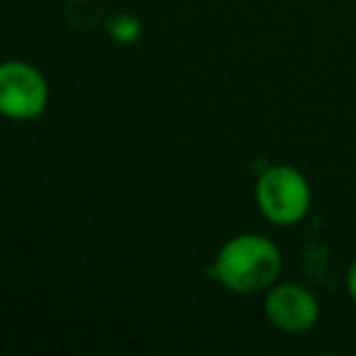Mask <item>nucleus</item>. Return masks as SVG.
I'll use <instances>...</instances> for the list:
<instances>
[{
	"mask_svg": "<svg viewBox=\"0 0 356 356\" xmlns=\"http://www.w3.org/2000/svg\"><path fill=\"white\" fill-rule=\"evenodd\" d=\"M281 249L264 234L244 232L227 239L215 257V278L239 296L261 293L281 276Z\"/></svg>",
	"mask_w": 356,
	"mask_h": 356,
	"instance_id": "f257e3e1",
	"label": "nucleus"
},
{
	"mask_svg": "<svg viewBox=\"0 0 356 356\" xmlns=\"http://www.w3.org/2000/svg\"><path fill=\"white\" fill-rule=\"evenodd\" d=\"M254 198L268 222L278 227H291L307 215L312 191L307 178L298 168L278 163V166H268L259 176Z\"/></svg>",
	"mask_w": 356,
	"mask_h": 356,
	"instance_id": "f03ea898",
	"label": "nucleus"
},
{
	"mask_svg": "<svg viewBox=\"0 0 356 356\" xmlns=\"http://www.w3.org/2000/svg\"><path fill=\"white\" fill-rule=\"evenodd\" d=\"M49 105V86L30 61H6L0 66V113L10 120H35Z\"/></svg>",
	"mask_w": 356,
	"mask_h": 356,
	"instance_id": "7ed1b4c3",
	"label": "nucleus"
},
{
	"mask_svg": "<svg viewBox=\"0 0 356 356\" xmlns=\"http://www.w3.org/2000/svg\"><path fill=\"white\" fill-rule=\"evenodd\" d=\"M264 315L286 334H305L320 320V302L298 283H273L264 298Z\"/></svg>",
	"mask_w": 356,
	"mask_h": 356,
	"instance_id": "20e7f679",
	"label": "nucleus"
},
{
	"mask_svg": "<svg viewBox=\"0 0 356 356\" xmlns=\"http://www.w3.org/2000/svg\"><path fill=\"white\" fill-rule=\"evenodd\" d=\"M108 32L120 44H132L142 37V22L132 15H118L108 22Z\"/></svg>",
	"mask_w": 356,
	"mask_h": 356,
	"instance_id": "39448f33",
	"label": "nucleus"
},
{
	"mask_svg": "<svg viewBox=\"0 0 356 356\" xmlns=\"http://www.w3.org/2000/svg\"><path fill=\"white\" fill-rule=\"evenodd\" d=\"M346 291H349L351 300L356 302V261L349 266V271H346Z\"/></svg>",
	"mask_w": 356,
	"mask_h": 356,
	"instance_id": "423d86ee",
	"label": "nucleus"
}]
</instances>
